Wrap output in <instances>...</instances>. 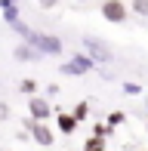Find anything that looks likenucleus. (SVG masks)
<instances>
[{"label": "nucleus", "mask_w": 148, "mask_h": 151, "mask_svg": "<svg viewBox=\"0 0 148 151\" xmlns=\"http://www.w3.org/2000/svg\"><path fill=\"white\" fill-rule=\"evenodd\" d=\"M12 59L16 62H28V65H34V62H40L43 56L34 50L31 43H16V50H12Z\"/></svg>", "instance_id": "obj_7"}, {"label": "nucleus", "mask_w": 148, "mask_h": 151, "mask_svg": "<svg viewBox=\"0 0 148 151\" xmlns=\"http://www.w3.org/2000/svg\"><path fill=\"white\" fill-rule=\"evenodd\" d=\"M96 68H99V65L86 56V52H74L68 62L59 65V74H65V77H86V74H93Z\"/></svg>", "instance_id": "obj_2"}, {"label": "nucleus", "mask_w": 148, "mask_h": 151, "mask_svg": "<svg viewBox=\"0 0 148 151\" xmlns=\"http://www.w3.org/2000/svg\"><path fill=\"white\" fill-rule=\"evenodd\" d=\"M31 46L40 52V56H62L65 52V43L59 34H46V31H37L34 40H31Z\"/></svg>", "instance_id": "obj_3"}, {"label": "nucleus", "mask_w": 148, "mask_h": 151, "mask_svg": "<svg viewBox=\"0 0 148 151\" xmlns=\"http://www.w3.org/2000/svg\"><path fill=\"white\" fill-rule=\"evenodd\" d=\"M19 93H25L31 99V96H37V80L34 77H25V80H19Z\"/></svg>", "instance_id": "obj_10"}, {"label": "nucleus", "mask_w": 148, "mask_h": 151, "mask_svg": "<svg viewBox=\"0 0 148 151\" xmlns=\"http://www.w3.org/2000/svg\"><path fill=\"white\" fill-rule=\"evenodd\" d=\"M0 16H3L6 25L19 22V19H22V3H16V0H0Z\"/></svg>", "instance_id": "obj_9"}, {"label": "nucleus", "mask_w": 148, "mask_h": 151, "mask_svg": "<svg viewBox=\"0 0 148 151\" xmlns=\"http://www.w3.org/2000/svg\"><path fill=\"white\" fill-rule=\"evenodd\" d=\"M28 117H34L40 123H50L52 102H46V96H31V99H28Z\"/></svg>", "instance_id": "obj_6"}, {"label": "nucleus", "mask_w": 148, "mask_h": 151, "mask_svg": "<svg viewBox=\"0 0 148 151\" xmlns=\"http://www.w3.org/2000/svg\"><path fill=\"white\" fill-rule=\"evenodd\" d=\"M46 96H59V83H50V86H46Z\"/></svg>", "instance_id": "obj_19"}, {"label": "nucleus", "mask_w": 148, "mask_h": 151, "mask_svg": "<svg viewBox=\"0 0 148 151\" xmlns=\"http://www.w3.org/2000/svg\"><path fill=\"white\" fill-rule=\"evenodd\" d=\"M80 43H83V52L96 62V65H114V59H117L114 50H111V43L102 40V37H96V34H83Z\"/></svg>", "instance_id": "obj_1"}, {"label": "nucleus", "mask_w": 148, "mask_h": 151, "mask_svg": "<svg viewBox=\"0 0 148 151\" xmlns=\"http://www.w3.org/2000/svg\"><path fill=\"white\" fill-rule=\"evenodd\" d=\"M83 151H105V139H99V136H90V139L83 142Z\"/></svg>", "instance_id": "obj_14"}, {"label": "nucleus", "mask_w": 148, "mask_h": 151, "mask_svg": "<svg viewBox=\"0 0 148 151\" xmlns=\"http://www.w3.org/2000/svg\"><path fill=\"white\" fill-rule=\"evenodd\" d=\"M130 12L139 19H148V0H133L130 3Z\"/></svg>", "instance_id": "obj_12"}, {"label": "nucleus", "mask_w": 148, "mask_h": 151, "mask_svg": "<svg viewBox=\"0 0 148 151\" xmlns=\"http://www.w3.org/2000/svg\"><path fill=\"white\" fill-rule=\"evenodd\" d=\"M56 127H59V133H62V136H74V129L80 127V120L74 117L71 111H59V114H56Z\"/></svg>", "instance_id": "obj_8"}, {"label": "nucleus", "mask_w": 148, "mask_h": 151, "mask_svg": "<svg viewBox=\"0 0 148 151\" xmlns=\"http://www.w3.org/2000/svg\"><path fill=\"white\" fill-rule=\"evenodd\" d=\"M111 133H114V127H108V123H93V133H90V136H99V139H108Z\"/></svg>", "instance_id": "obj_15"}, {"label": "nucleus", "mask_w": 148, "mask_h": 151, "mask_svg": "<svg viewBox=\"0 0 148 151\" xmlns=\"http://www.w3.org/2000/svg\"><path fill=\"white\" fill-rule=\"evenodd\" d=\"M99 12H102V19L111 22V25H124L126 19H130V6H126L124 0H102V3H99Z\"/></svg>", "instance_id": "obj_5"}, {"label": "nucleus", "mask_w": 148, "mask_h": 151, "mask_svg": "<svg viewBox=\"0 0 148 151\" xmlns=\"http://www.w3.org/2000/svg\"><path fill=\"white\" fill-rule=\"evenodd\" d=\"M142 151H145V148H142Z\"/></svg>", "instance_id": "obj_24"}, {"label": "nucleus", "mask_w": 148, "mask_h": 151, "mask_svg": "<svg viewBox=\"0 0 148 151\" xmlns=\"http://www.w3.org/2000/svg\"><path fill=\"white\" fill-rule=\"evenodd\" d=\"M43 151H52V148H43Z\"/></svg>", "instance_id": "obj_22"}, {"label": "nucleus", "mask_w": 148, "mask_h": 151, "mask_svg": "<svg viewBox=\"0 0 148 151\" xmlns=\"http://www.w3.org/2000/svg\"><path fill=\"white\" fill-rule=\"evenodd\" d=\"M105 123H108V127H124V123H126V111L114 108V111L108 114V120H105Z\"/></svg>", "instance_id": "obj_13"}, {"label": "nucleus", "mask_w": 148, "mask_h": 151, "mask_svg": "<svg viewBox=\"0 0 148 151\" xmlns=\"http://www.w3.org/2000/svg\"><path fill=\"white\" fill-rule=\"evenodd\" d=\"M145 136H148V120H145Z\"/></svg>", "instance_id": "obj_21"}, {"label": "nucleus", "mask_w": 148, "mask_h": 151, "mask_svg": "<svg viewBox=\"0 0 148 151\" xmlns=\"http://www.w3.org/2000/svg\"><path fill=\"white\" fill-rule=\"evenodd\" d=\"M16 3H22V0H16Z\"/></svg>", "instance_id": "obj_23"}, {"label": "nucleus", "mask_w": 148, "mask_h": 151, "mask_svg": "<svg viewBox=\"0 0 148 151\" xmlns=\"http://www.w3.org/2000/svg\"><path fill=\"white\" fill-rule=\"evenodd\" d=\"M120 90H124L126 96H139V93H142V86H139L136 80H120Z\"/></svg>", "instance_id": "obj_16"}, {"label": "nucleus", "mask_w": 148, "mask_h": 151, "mask_svg": "<svg viewBox=\"0 0 148 151\" xmlns=\"http://www.w3.org/2000/svg\"><path fill=\"white\" fill-rule=\"evenodd\" d=\"M9 114H12L9 102H0V123H3V120H9Z\"/></svg>", "instance_id": "obj_17"}, {"label": "nucleus", "mask_w": 148, "mask_h": 151, "mask_svg": "<svg viewBox=\"0 0 148 151\" xmlns=\"http://www.w3.org/2000/svg\"><path fill=\"white\" fill-rule=\"evenodd\" d=\"M90 102H93V99H83V102H77L71 114H74L77 120H86V117H90Z\"/></svg>", "instance_id": "obj_11"}, {"label": "nucleus", "mask_w": 148, "mask_h": 151, "mask_svg": "<svg viewBox=\"0 0 148 151\" xmlns=\"http://www.w3.org/2000/svg\"><path fill=\"white\" fill-rule=\"evenodd\" d=\"M145 111H148V96H145Z\"/></svg>", "instance_id": "obj_20"}, {"label": "nucleus", "mask_w": 148, "mask_h": 151, "mask_svg": "<svg viewBox=\"0 0 148 151\" xmlns=\"http://www.w3.org/2000/svg\"><path fill=\"white\" fill-rule=\"evenodd\" d=\"M37 3L43 6V9H56V6H59V0H37Z\"/></svg>", "instance_id": "obj_18"}, {"label": "nucleus", "mask_w": 148, "mask_h": 151, "mask_svg": "<svg viewBox=\"0 0 148 151\" xmlns=\"http://www.w3.org/2000/svg\"><path fill=\"white\" fill-rule=\"evenodd\" d=\"M25 129L31 133V139H34L40 148H52V145H56V129H52L50 123H40L34 117H25Z\"/></svg>", "instance_id": "obj_4"}]
</instances>
